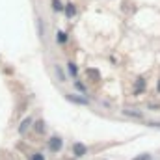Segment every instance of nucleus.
I'll use <instances>...</instances> for the list:
<instances>
[{"instance_id": "nucleus-1", "label": "nucleus", "mask_w": 160, "mask_h": 160, "mask_svg": "<svg viewBox=\"0 0 160 160\" xmlns=\"http://www.w3.org/2000/svg\"><path fill=\"white\" fill-rule=\"evenodd\" d=\"M62 145H63V140H62L60 136H52V138L48 140V149H50L52 153H58V151L62 149Z\"/></svg>"}, {"instance_id": "nucleus-2", "label": "nucleus", "mask_w": 160, "mask_h": 160, "mask_svg": "<svg viewBox=\"0 0 160 160\" xmlns=\"http://www.w3.org/2000/svg\"><path fill=\"white\" fill-rule=\"evenodd\" d=\"M73 153H75V157H84V155L88 153V147H86L84 143H78V142H77V143L73 145Z\"/></svg>"}, {"instance_id": "nucleus-3", "label": "nucleus", "mask_w": 160, "mask_h": 160, "mask_svg": "<svg viewBox=\"0 0 160 160\" xmlns=\"http://www.w3.org/2000/svg\"><path fill=\"white\" fill-rule=\"evenodd\" d=\"M71 102H77V104H88V99H84V97H78V95H75V93H67L65 95Z\"/></svg>"}, {"instance_id": "nucleus-4", "label": "nucleus", "mask_w": 160, "mask_h": 160, "mask_svg": "<svg viewBox=\"0 0 160 160\" xmlns=\"http://www.w3.org/2000/svg\"><path fill=\"white\" fill-rule=\"evenodd\" d=\"M65 13H67V17L71 19V17H73V15L77 13V9H75V6H73V4H67V8H65Z\"/></svg>"}, {"instance_id": "nucleus-5", "label": "nucleus", "mask_w": 160, "mask_h": 160, "mask_svg": "<svg viewBox=\"0 0 160 160\" xmlns=\"http://www.w3.org/2000/svg\"><path fill=\"white\" fill-rule=\"evenodd\" d=\"M67 69H69V75H73V77H77L78 75V69H77V65L71 62V63H67Z\"/></svg>"}, {"instance_id": "nucleus-6", "label": "nucleus", "mask_w": 160, "mask_h": 160, "mask_svg": "<svg viewBox=\"0 0 160 160\" xmlns=\"http://www.w3.org/2000/svg\"><path fill=\"white\" fill-rule=\"evenodd\" d=\"M30 123H32V119H24V121H22V125L19 127V132H24V130L30 127Z\"/></svg>"}, {"instance_id": "nucleus-7", "label": "nucleus", "mask_w": 160, "mask_h": 160, "mask_svg": "<svg viewBox=\"0 0 160 160\" xmlns=\"http://www.w3.org/2000/svg\"><path fill=\"white\" fill-rule=\"evenodd\" d=\"M56 41H58V43H65V41H67L65 34H63V32H58V34H56Z\"/></svg>"}, {"instance_id": "nucleus-8", "label": "nucleus", "mask_w": 160, "mask_h": 160, "mask_svg": "<svg viewBox=\"0 0 160 160\" xmlns=\"http://www.w3.org/2000/svg\"><path fill=\"white\" fill-rule=\"evenodd\" d=\"M52 6H54V11H62V9H63V6H62L58 0H54V2H52Z\"/></svg>"}, {"instance_id": "nucleus-9", "label": "nucleus", "mask_w": 160, "mask_h": 160, "mask_svg": "<svg viewBox=\"0 0 160 160\" xmlns=\"http://www.w3.org/2000/svg\"><path fill=\"white\" fill-rule=\"evenodd\" d=\"M142 89H143V78H138V84H136V91L140 93Z\"/></svg>"}, {"instance_id": "nucleus-10", "label": "nucleus", "mask_w": 160, "mask_h": 160, "mask_svg": "<svg viewBox=\"0 0 160 160\" xmlns=\"http://www.w3.org/2000/svg\"><path fill=\"white\" fill-rule=\"evenodd\" d=\"M56 73H58V77H60V80H62V82H65V77H63V71H62V69H60L58 65H56Z\"/></svg>"}, {"instance_id": "nucleus-11", "label": "nucleus", "mask_w": 160, "mask_h": 160, "mask_svg": "<svg viewBox=\"0 0 160 160\" xmlns=\"http://www.w3.org/2000/svg\"><path fill=\"white\" fill-rule=\"evenodd\" d=\"M32 160H45V157H43L41 153H34V155H32Z\"/></svg>"}, {"instance_id": "nucleus-12", "label": "nucleus", "mask_w": 160, "mask_h": 160, "mask_svg": "<svg viewBox=\"0 0 160 160\" xmlns=\"http://www.w3.org/2000/svg\"><path fill=\"white\" fill-rule=\"evenodd\" d=\"M36 128H38V132H43V130H45V123H43V121H38V127H36Z\"/></svg>"}, {"instance_id": "nucleus-13", "label": "nucleus", "mask_w": 160, "mask_h": 160, "mask_svg": "<svg viewBox=\"0 0 160 160\" xmlns=\"http://www.w3.org/2000/svg\"><path fill=\"white\" fill-rule=\"evenodd\" d=\"M132 160H151L149 155H142V157H138V158H132Z\"/></svg>"}, {"instance_id": "nucleus-14", "label": "nucleus", "mask_w": 160, "mask_h": 160, "mask_svg": "<svg viewBox=\"0 0 160 160\" xmlns=\"http://www.w3.org/2000/svg\"><path fill=\"white\" fill-rule=\"evenodd\" d=\"M158 91H160V82H158Z\"/></svg>"}]
</instances>
